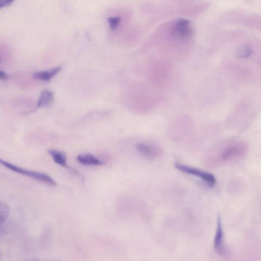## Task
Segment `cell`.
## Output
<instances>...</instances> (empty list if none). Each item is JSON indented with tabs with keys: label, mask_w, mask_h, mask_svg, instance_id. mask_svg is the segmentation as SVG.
I'll return each instance as SVG.
<instances>
[{
	"label": "cell",
	"mask_w": 261,
	"mask_h": 261,
	"mask_svg": "<svg viewBox=\"0 0 261 261\" xmlns=\"http://www.w3.org/2000/svg\"><path fill=\"white\" fill-rule=\"evenodd\" d=\"M247 152L246 146L242 144L233 145L224 148L218 154L208 157L205 166L209 169H215L223 165L236 162L242 159Z\"/></svg>",
	"instance_id": "1"
},
{
	"label": "cell",
	"mask_w": 261,
	"mask_h": 261,
	"mask_svg": "<svg viewBox=\"0 0 261 261\" xmlns=\"http://www.w3.org/2000/svg\"><path fill=\"white\" fill-rule=\"evenodd\" d=\"M0 164L11 171L30 178L40 182H42L52 186H55L57 185L56 182L53 178L45 174L32 171L18 167L17 166L2 160V159H0Z\"/></svg>",
	"instance_id": "2"
},
{
	"label": "cell",
	"mask_w": 261,
	"mask_h": 261,
	"mask_svg": "<svg viewBox=\"0 0 261 261\" xmlns=\"http://www.w3.org/2000/svg\"><path fill=\"white\" fill-rule=\"evenodd\" d=\"M175 167L177 170L182 173L193 175L201 178L210 186H214L217 183L216 177L210 173L179 163H176Z\"/></svg>",
	"instance_id": "3"
},
{
	"label": "cell",
	"mask_w": 261,
	"mask_h": 261,
	"mask_svg": "<svg viewBox=\"0 0 261 261\" xmlns=\"http://www.w3.org/2000/svg\"><path fill=\"white\" fill-rule=\"evenodd\" d=\"M214 248L216 252L221 256H226L227 250L224 243V232L221 217L218 216L217 230L215 238Z\"/></svg>",
	"instance_id": "4"
},
{
	"label": "cell",
	"mask_w": 261,
	"mask_h": 261,
	"mask_svg": "<svg viewBox=\"0 0 261 261\" xmlns=\"http://www.w3.org/2000/svg\"><path fill=\"white\" fill-rule=\"evenodd\" d=\"M191 21L185 18H181L178 20L175 26V33L179 37L187 38L191 37L194 33Z\"/></svg>",
	"instance_id": "5"
},
{
	"label": "cell",
	"mask_w": 261,
	"mask_h": 261,
	"mask_svg": "<svg viewBox=\"0 0 261 261\" xmlns=\"http://www.w3.org/2000/svg\"><path fill=\"white\" fill-rule=\"evenodd\" d=\"M137 149L142 156L151 160L155 159L162 154L161 151L158 148L146 144L138 145Z\"/></svg>",
	"instance_id": "6"
},
{
	"label": "cell",
	"mask_w": 261,
	"mask_h": 261,
	"mask_svg": "<svg viewBox=\"0 0 261 261\" xmlns=\"http://www.w3.org/2000/svg\"><path fill=\"white\" fill-rule=\"evenodd\" d=\"M53 100V92L49 90H43L41 92L37 102V107L43 108L49 107L52 104Z\"/></svg>",
	"instance_id": "7"
},
{
	"label": "cell",
	"mask_w": 261,
	"mask_h": 261,
	"mask_svg": "<svg viewBox=\"0 0 261 261\" xmlns=\"http://www.w3.org/2000/svg\"><path fill=\"white\" fill-rule=\"evenodd\" d=\"M62 66H59L50 70L40 71L36 72L33 77L35 79L43 81H49L57 75L61 71Z\"/></svg>",
	"instance_id": "8"
},
{
	"label": "cell",
	"mask_w": 261,
	"mask_h": 261,
	"mask_svg": "<svg viewBox=\"0 0 261 261\" xmlns=\"http://www.w3.org/2000/svg\"><path fill=\"white\" fill-rule=\"evenodd\" d=\"M77 161L85 165H101L104 162L90 154L79 155Z\"/></svg>",
	"instance_id": "9"
},
{
	"label": "cell",
	"mask_w": 261,
	"mask_h": 261,
	"mask_svg": "<svg viewBox=\"0 0 261 261\" xmlns=\"http://www.w3.org/2000/svg\"><path fill=\"white\" fill-rule=\"evenodd\" d=\"M48 153L56 164L61 165L62 167H65L66 158L63 153L54 150H49Z\"/></svg>",
	"instance_id": "10"
},
{
	"label": "cell",
	"mask_w": 261,
	"mask_h": 261,
	"mask_svg": "<svg viewBox=\"0 0 261 261\" xmlns=\"http://www.w3.org/2000/svg\"><path fill=\"white\" fill-rule=\"evenodd\" d=\"M9 208L8 205L3 202H0V227L7 220L9 215Z\"/></svg>",
	"instance_id": "11"
},
{
	"label": "cell",
	"mask_w": 261,
	"mask_h": 261,
	"mask_svg": "<svg viewBox=\"0 0 261 261\" xmlns=\"http://www.w3.org/2000/svg\"><path fill=\"white\" fill-rule=\"evenodd\" d=\"M253 50L248 46H243L237 52V56L240 58H247L252 55Z\"/></svg>",
	"instance_id": "12"
},
{
	"label": "cell",
	"mask_w": 261,
	"mask_h": 261,
	"mask_svg": "<svg viewBox=\"0 0 261 261\" xmlns=\"http://www.w3.org/2000/svg\"><path fill=\"white\" fill-rule=\"evenodd\" d=\"M8 78V75L4 71L0 70V80H5Z\"/></svg>",
	"instance_id": "13"
},
{
	"label": "cell",
	"mask_w": 261,
	"mask_h": 261,
	"mask_svg": "<svg viewBox=\"0 0 261 261\" xmlns=\"http://www.w3.org/2000/svg\"><path fill=\"white\" fill-rule=\"evenodd\" d=\"M6 6L5 0H0V9L3 8Z\"/></svg>",
	"instance_id": "14"
},
{
	"label": "cell",
	"mask_w": 261,
	"mask_h": 261,
	"mask_svg": "<svg viewBox=\"0 0 261 261\" xmlns=\"http://www.w3.org/2000/svg\"><path fill=\"white\" fill-rule=\"evenodd\" d=\"M14 1L15 0H5L6 6L8 7L10 6Z\"/></svg>",
	"instance_id": "15"
},
{
	"label": "cell",
	"mask_w": 261,
	"mask_h": 261,
	"mask_svg": "<svg viewBox=\"0 0 261 261\" xmlns=\"http://www.w3.org/2000/svg\"><path fill=\"white\" fill-rule=\"evenodd\" d=\"M0 62H1V58H0Z\"/></svg>",
	"instance_id": "16"
}]
</instances>
